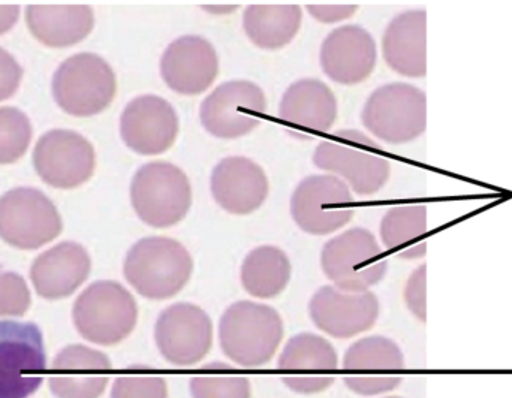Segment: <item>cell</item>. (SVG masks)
Segmentation results:
<instances>
[{
  "mask_svg": "<svg viewBox=\"0 0 512 398\" xmlns=\"http://www.w3.org/2000/svg\"><path fill=\"white\" fill-rule=\"evenodd\" d=\"M194 267V258L180 241L153 235L141 238L129 249L123 274L141 297L164 301L185 289Z\"/></svg>",
  "mask_w": 512,
  "mask_h": 398,
  "instance_id": "obj_1",
  "label": "cell"
},
{
  "mask_svg": "<svg viewBox=\"0 0 512 398\" xmlns=\"http://www.w3.org/2000/svg\"><path fill=\"white\" fill-rule=\"evenodd\" d=\"M285 328L279 312L267 304L237 301L219 321V345L228 360L258 369L273 360Z\"/></svg>",
  "mask_w": 512,
  "mask_h": 398,
  "instance_id": "obj_2",
  "label": "cell"
},
{
  "mask_svg": "<svg viewBox=\"0 0 512 398\" xmlns=\"http://www.w3.org/2000/svg\"><path fill=\"white\" fill-rule=\"evenodd\" d=\"M313 164L322 171L345 180L349 189L361 197H370L388 183L391 165L381 146L357 129L334 132L313 153Z\"/></svg>",
  "mask_w": 512,
  "mask_h": 398,
  "instance_id": "obj_3",
  "label": "cell"
},
{
  "mask_svg": "<svg viewBox=\"0 0 512 398\" xmlns=\"http://www.w3.org/2000/svg\"><path fill=\"white\" fill-rule=\"evenodd\" d=\"M74 324L83 339L101 346L122 343L134 333L138 306L134 295L113 280L92 283L74 304Z\"/></svg>",
  "mask_w": 512,
  "mask_h": 398,
  "instance_id": "obj_4",
  "label": "cell"
},
{
  "mask_svg": "<svg viewBox=\"0 0 512 398\" xmlns=\"http://www.w3.org/2000/svg\"><path fill=\"white\" fill-rule=\"evenodd\" d=\"M131 202L146 225L167 229L188 216L192 186L182 168L170 162H150L135 173Z\"/></svg>",
  "mask_w": 512,
  "mask_h": 398,
  "instance_id": "obj_5",
  "label": "cell"
},
{
  "mask_svg": "<svg viewBox=\"0 0 512 398\" xmlns=\"http://www.w3.org/2000/svg\"><path fill=\"white\" fill-rule=\"evenodd\" d=\"M361 122L385 143H411L426 132V93L408 83L385 84L367 99Z\"/></svg>",
  "mask_w": 512,
  "mask_h": 398,
  "instance_id": "obj_6",
  "label": "cell"
},
{
  "mask_svg": "<svg viewBox=\"0 0 512 398\" xmlns=\"http://www.w3.org/2000/svg\"><path fill=\"white\" fill-rule=\"evenodd\" d=\"M321 267L336 288L364 292L384 279L388 262L369 229L352 228L324 244Z\"/></svg>",
  "mask_w": 512,
  "mask_h": 398,
  "instance_id": "obj_7",
  "label": "cell"
},
{
  "mask_svg": "<svg viewBox=\"0 0 512 398\" xmlns=\"http://www.w3.org/2000/svg\"><path fill=\"white\" fill-rule=\"evenodd\" d=\"M116 93V74L98 54H75L54 74V99L71 116L90 117L102 113L110 107Z\"/></svg>",
  "mask_w": 512,
  "mask_h": 398,
  "instance_id": "obj_8",
  "label": "cell"
},
{
  "mask_svg": "<svg viewBox=\"0 0 512 398\" xmlns=\"http://www.w3.org/2000/svg\"><path fill=\"white\" fill-rule=\"evenodd\" d=\"M47 369L44 339L32 322L0 321V398H29Z\"/></svg>",
  "mask_w": 512,
  "mask_h": 398,
  "instance_id": "obj_9",
  "label": "cell"
},
{
  "mask_svg": "<svg viewBox=\"0 0 512 398\" xmlns=\"http://www.w3.org/2000/svg\"><path fill=\"white\" fill-rule=\"evenodd\" d=\"M62 232L56 205L41 191L17 188L0 198V238L17 249L33 250Z\"/></svg>",
  "mask_w": 512,
  "mask_h": 398,
  "instance_id": "obj_10",
  "label": "cell"
},
{
  "mask_svg": "<svg viewBox=\"0 0 512 398\" xmlns=\"http://www.w3.org/2000/svg\"><path fill=\"white\" fill-rule=\"evenodd\" d=\"M267 98L258 84L248 80L227 81L216 87L200 107L204 129L221 140L251 134L262 123Z\"/></svg>",
  "mask_w": 512,
  "mask_h": 398,
  "instance_id": "obj_11",
  "label": "cell"
},
{
  "mask_svg": "<svg viewBox=\"0 0 512 398\" xmlns=\"http://www.w3.org/2000/svg\"><path fill=\"white\" fill-rule=\"evenodd\" d=\"M354 204L351 189L339 177L310 176L292 194L291 214L307 234L328 235L351 222Z\"/></svg>",
  "mask_w": 512,
  "mask_h": 398,
  "instance_id": "obj_12",
  "label": "cell"
},
{
  "mask_svg": "<svg viewBox=\"0 0 512 398\" xmlns=\"http://www.w3.org/2000/svg\"><path fill=\"white\" fill-rule=\"evenodd\" d=\"M405 355L396 342L382 336L364 337L352 343L343 355V378L348 390L363 397H376L397 390Z\"/></svg>",
  "mask_w": 512,
  "mask_h": 398,
  "instance_id": "obj_13",
  "label": "cell"
},
{
  "mask_svg": "<svg viewBox=\"0 0 512 398\" xmlns=\"http://www.w3.org/2000/svg\"><path fill=\"white\" fill-rule=\"evenodd\" d=\"M155 342L171 366H197L212 351V318L195 304H173L156 321Z\"/></svg>",
  "mask_w": 512,
  "mask_h": 398,
  "instance_id": "obj_14",
  "label": "cell"
},
{
  "mask_svg": "<svg viewBox=\"0 0 512 398\" xmlns=\"http://www.w3.org/2000/svg\"><path fill=\"white\" fill-rule=\"evenodd\" d=\"M33 165L39 177L53 188H78L95 173V149L77 132L54 129L36 143Z\"/></svg>",
  "mask_w": 512,
  "mask_h": 398,
  "instance_id": "obj_15",
  "label": "cell"
},
{
  "mask_svg": "<svg viewBox=\"0 0 512 398\" xmlns=\"http://www.w3.org/2000/svg\"><path fill=\"white\" fill-rule=\"evenodd\" d=\"M277 367L282 382L301 396L324 393L333 387V372L339 369L336 349L324 337L300 333L291 337L283 348Z\"/></svg>",
  "mask_w": 512,
  "mask_h": 398,
  "instance_id": "obj_16",
  "label": "cell"
},
{
  "mask_svg": "<svg viewBox=\"0 0 512 398\" xmlns=\"http://www.w3.org/2000/svg\"><path fill=\"white\" fill-rule=\"evenodd\" d=\"M379 310V300L373 292H346L333 285L319 288L309 303L310 318L316 328L342 340L372 330Z\"/></svg>",
  "mask_w": 512,
  "mask_h": 398,
  "instance_id": "obj_17",
  "label": "cell"
},
{
  "mask_svg": "<svg viewBox=\"0 0 512 398\" xmlns=\"http://www.w3.org/2000/svg\"><path fill=\"white\" fill-rule=\"evenodd\" d=\"M180 120L170 102L161 96L132 99L120 117V134L132 152L158 156L176 144Z\"/></svg>",
  "mask_w": 512,
  "mask_h": 398,
  "instance_id": "obj_18",
  "label": "cell"
},
{
  "mask_svg": "<svg viewBox=\"0 0 512 398\" xmlns=\"http://www.w3.org/2000/svg\"><path fill=\"white\" fill-rule=\"evenodd\" d=\"M161 75L173 92L185 96L201 95L218 78V53L212 42L203 36H182L164 51Z\"/></svg>",
  "mask_w": 512,
  "mask_h": 398,
  "instance_id": "obj_19",
  "label": "cell"
},
{
  "mask_svg": "<svg viewBox=\"0 0 512 398\" xmlns=\"http://www.w3.org/2000/svg\"><path fill=\"white\" fill-rule=\"evenodd\" d=\"M322 71L330 80L342 86L363 83L375 71L378 50L373 36L364 27H337L322 42Z\"/></svg>",
  "mask_w": 512,
  "mask_h": 398,
  "instance_id": "obj_20",
  "label": "cell"
},
{
  "mask_svg": "<svg viewBox=\"0 0 512 398\" xmlns=\"http://www.w3.org/2000/svg\"><path fill=\"white\" fill-rule=\"evenodd\" d=\"M111 369L110 358L102 352L68 346L51 364V391L57 398H99L110 382Z\"/></svg>",
  "mask_w": 512,
  "mask_h": 398,
  "instance_id": "obj_21",
  "label": "cell"
},
{
  "mask_svg": "<svg viewBox=\"0 0 512 398\" xmlns=\"http://www.w3.org/2000/svg\"><path fill=\"white\" fill-rule=\"evenodd\" d=\"M210 188L219 207L236 216L255 213L270 192L265 171L243 156L222 159L213 170Z\"/></svg>",
  "mask_w": 512,
  "mask_h": 398,
  "instance_id": "obj_22",
  "label": "cell"
},
{
  "mask_svg": "<svg viewBox=\"0 0 512 398\" xmlns=\"http://www.w3.org/2000/svg\"><path fill=\"white\" fill-rule=\"evenodd\" d=\"M90 270L92 261L87 250L65 241L35 259L30 279L41 297L59 300L74 294L86 282Z\"/></svg>",
  "mask_w": 512,
  "mask_h": 398,
  "instance_id": "obj_23",
  "label": "cell"
},
{
  "mask_svg": "<svg viewBox=\"0 0 512 398\" xmlns=\"http://www.w3.org/2000/svg\"><path fill=\"white\" fill-rule=\"evenodd\" d=\"M382 56L388 68L408 78L427 74V12L411 9L394 17L382 36Z\"/></svg>",
  "mask_w": 512,
  "mask_h": 398,
  "instance_id": "obj_24",
  "label": "cell"
},
{
  "mask_svg": "<svg viewBox=\"0 0 512 398\" xmlns=\"http://www.w3.org/2000/svg\"><path fill=\"white\" fill-rule=\"evenodd\" d=\"M337 99L333 90L315 78L295 81L283 93L279 105L282 122L306 131L325 134L337 120Z\"/></svg>",
  "mask_w": 512,
  "mask_h": 398,
  "instance_id": "obj_25",
  "label": "cell"
},
{
  "mask_svg": "<svg viewBox=\"0 0 512 398\" xmlns=\"http://www.w3.org/2000/svg\"><path fill=\"white\" fill-rule=\"evenodd\" d=\"M27 26L47 47H71L90 35L95 14L89 5H30Z\"/></svg>",
  "mask_w": 512,
  "mask_h": 398,
  "instance_id": "obj_26",
  "label": "cell"
},
{
  "mask_svg": "<svg viewBox=\"0 0 512 398\" xmlns=\"http://www.w3.org/2000/svg\"><path fill=\"white\" fill-rule=\"evenodd\" d=\"M301 21L303 9L298 5H249L243 15V27L252 44L268 51L291 44Z\"/></svg>",
  "mask_w": 512,
  "mask_h": 398,
  "instance_id": "obj_27",
  "label": "cell"
},
{
  "mask_svg": "<svg viewBox=\"0 0 512 398\" xmlns=\"http://www.w3.org/2000/svg\"><path fill=\"white\" fill-rule=\"evenodd\" d=\"M292 276L288 255L279 247L259 246L243 261L240 279L249 295L270 300L285 291Z\"/></svg>",
  "mask_w": 512,
  "mask_h": 398,
  "instance_id": "obj_28",
  "label": "cell"
},
{
  "mask_svg": "<svg viewBox=\"0 0 512 398\" xmlns=\"http://www.w3.org/2000/svg\"><path fill=\"white\" fill-rule=\"evenodd\" d=\"M427 232V208L423 204L397 205L382 217L381 234L385 249L402 259L426 256L427 244L420 241Z\"/></svg>",
  "mask_w": 512,
  "mask_h": 398,
  "instance_id": "obj_29",
  "label": "cell"
},
{
  "mask_svg": "<svg viewBox=\"0 0 512 398\" xmlns=\"http://www.w3.org/2000/svg\"><path fill=\"white\" fill-rule=\"evenodd\" d=\"M32 140V126L23 111L0 108V165L12 164L26 153Z\"/></svg>",
  "mask_w": 512,
  "mask_h": 398,
  "instance_id": "obj_30",
  "label": "cell"
},
{
  "mask_svg": "<svg viewBox=\"0 0 512 398\" xmlns=\"http://www.w3.org/2000/svg\"><path fill=\"white\" fill-rule=\"evenodd\" d=\"M192 398H251V381L245 376H195L189 382Z\"/></svg>",
  "mask_w": 512,
  "mask_h": 398,
  "instance_id": "obj_31",
  "label": "cell"
},
{
  "mask_svg": "<svg viewBox=\"0 0 512 398\" xmlns=\"http://www.w3.org/2000/svg\"><path fill=\"white\" fill-rule=\"evenodd\" d=\"M111 398H168L167 381L161 376H120Z\"/></svg>",
  "mask_w": 512,
  "mask_h": 398,
  "instance_id": "obj_32",
  "label": "cell"
},
{
  "mask_svg": "<svg viewBox=\"0 0 512 398\" xmlns=\"http://www.w3.org/2000/svg\"><path fill=\"white\" fill-rule=\"evenodd\" d=\"M30 307V292L23 277L0 273V316H23Z\"/></svg>",
  "mask_w": 512,
  "mask_h": 398,
  "instance_id": "obj_33",
  "label": "cell"
},
{
  "mask_svg": "<svg viewBox=\"0 0 512 398\" xmlns=\"http://www.w3.org/2000/svg\"><path fill=\"white\" fill-rule=\"evenodd\" d=\"M406 306L409 312L418 319V321H427V265H420L414 273L409 276L406 282L405 292Z\"/></svg>",
  "mask_w": 512,
  "mask_h": 398,
  "instance_id": "obj_34",
  "label": "cell"
},
{
  "mask_svg": "<svg viewBox=\"0 0 512 398\" xmlns=\"http://www.w3.org/2000/svg\"><path fill=\"white\" fill-rule=\"evenodd\" d=\"M23 69L18 65L17 60L0 48V101L11 98L15 90L20 86Z\"/></svg>",
  "mask_w": 512,
  "mask_h": 398,
  "instance_id": "obj_35",
  "label": "cell"
},
{
  "mask_svg": "<svg viewBox=\"0 0 512 398\" xmlns=\"http://www.w3.org/2000/svg\"><path fill=\"white\" fill-rule=\"evenodd\" d=\"M307 11L321 23H337L348 20L358 11L357 5H309Z\"/></svg>",
  "mask_w": 512,
  "mask_h": 398,
  "instance_id": "obj_36",
  "label": "cell"
},
{
  "mask_svg": "<svg viewBox=\"0 0 512 398\" xmlns=\"http://www.w3.org/2000/svg\"><path fill=\"white\" fill-rule=\"evenodd\" d=\"M18 15H20V6L0 5V35L8 32L17 23Z\"/></svg>",
  "mask_w": 512,
  "mask_h": 398,
  "instance_id": "obj_37",
  "label": "cell"
},
{
  "mask_svg": "<svg viewBox=\"0 0 512 398\" xmlns=\"http://www.w3.org/2000/svg\"><path fill=\"white\" fill-rule=\"evenodd\" d=\"M204 11L213 12V14H228L239 9V6H203Z\"/></svg>",
  "mask_w": 512,
  "mask_h": 398,
  "instance_id": "obj_38",
  "label": "cell"
},
{
  "mask_svg": "<svg viewBox=\"0 0 512 398\" xmlns=\"http://www.w3.org/2000/svg\"><path fill=\"white\" fill-rule=\"evenodd\" d=\"M384 398H403V397L393 396V397H384Z\"/></svg>",
  "mask_w": 512,
  "mask_h": 398,
  "instance_id": "obj_39",
  "label": "cell"
}]
</instances>
